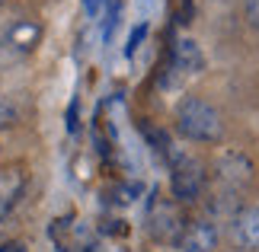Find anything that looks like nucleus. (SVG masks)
I'll return each mask as SVG.
<instances>
[{
	"label": "nucleus",
	"mask_w": 259,
	"mask_h": 252,
	"mask_svg": "<svg viewBox=\"0 0 259 252\" xmlns=\"http://www.w3.org/2000/svg\"><path fill=\"white\" fill-rule=\"evenodd\" d=\"M176 131L192 144H221L224 115L202 96H186L176 106Z\"/></svg>",
	"instance_id": "obj_1"
},
{
	"label": "nucleus",
	"mask_w": 259,
	"mask_h": 252,
	"mask_svg": "<svg viewBox=\"0 0 259 252\" xmlns=\"http://www.w3.org/2000/svg\"><path fill=\"white\" fill-rule=\"evenodd\" d=\"M186 214H183V205L173 198H160L154 195L151 205H147V236H151V243L157 246H179V239L186 233Z\"/></svg>",
	"instance_id": "obj_2"
},
{
	"label": "nucleus",
	"mask_w": 259,
	"mask_h": 252,
	"mask_svg": "<svg viewBox=\"0 0 259 252\" xmlns=\"http://www.w3.org/2000/svg\"><path fill=\"white\" fill-rule=\"evenodd\" d=\"M166 160H170V195H173V201H179L186 208V205H195L198 198H205V188H208L205 166L195 157L179 154V150H173Z\"/></svg>",
	"instance_id": "obj_3"
},
{
	"label": "nucleus",
	"mask_w": 259,
	"mask_h": 252,
	"mask_svg": "<svg viewBox=\"0 0 259 252\" xmlns=\"http://www.w3.org/2000/svg\"><path fill=\"white\" fill-rule=\"evenodd\" d=\"M214 182L221 188H231V191H243L246 185L253 182V160L243 154V150H221L214 157Z\"/></svg>",
	"instance_id": "obj_4"
},
{
	"label": "nucleus",
	"mask_w": 259,
	"mask_h": 252,
	"mask_svg": "<svg viewBox=\"0 0 259 252\" xmlns=\"http://www.w3.org/2000/svg\"><path fill=\"white\" fill-rule=\"evenodd\" d=\"M227 239L237 252H259V205H243L227 220Z\"/></svg>",
	"instance_id": "obj_5"
},
{
	"label": "nucleus",
	"mask_w": 259,
	"mask_h": 252,
	"mask_svg": "<svg viewBox=\"0 0 259 252\" xmlns=\"http://www.w3.org/2000/svg\"><path fill=\"white\" fill-rule=\"evenodd\" d=\"M26 185H29V173H26L23 163L0 166V224H4V220L16 211V205L23 201Z\"/></svg>",
	"instance_id": "obj_6"
},
{
	"label": "nucleus",
	"mask_w": 259,
	"mask_h": 252,
	"mask_svg": "<svg viewBox=\"0 0 259 252\" xmlns=\"http://www.w3.org/2000/svg\"><path fill=\"white\" fill-rule=\"evenodd\" d=\"M218 243H221V230L211 217H198L186 224V233L179 239V252H218Z\"/></svg>",
	"instance_id": "obj_7"
},
{
	"label": "nucleus",
	"mask_w": 259,
	"mask_h": 252,
	"mask_svg": "<svg viewBox=\"0 0 259 252\" xmlns=\"http://www.w3.org/2000/svg\"><path fill=\"white\" fill-rule=\"evenodd\" d=\"M170 58H173V67L179 70V74H198V70L205 67L202 45H198L195 38H176Z\"/></svg>",
	"instance_id": "obj_8"
},
{
	"label": "nucleus",
	"mask_w": 259,
	"mask_h": 252,
	"mask_svg": "<svg viewBox=\"0 0 259 252\" xmlns=\"http://www.w3.org/2000/svg\"><path fill=\"white\" fill-rule=\"evenodd\" d=\"M38 42V26L35 23H16L13 29H10V35H7V48L13 55H26V52H32Z\"/></svg>",
	"instance_id": "obj_9"
},
{
	"label": "nucleus",
	"mask_w": 259,
	"mask_h": 252,
	"mask_svg": "<svg viewBox=\"0 0 259 252\" xmlns=\"http://www.w3.org/2000/svg\"><path fill=\"white\" fill-rule=\"evenodd\" d=\"M147 38V23H141V26H135V32H132V38H128V48H125V55L132 58L135 52H138V45H141Z\"/></svg>",
	"instance_id": "obj_10"
},
{
	"label": "nucleus",
	"mask_w": 259,
	"mask_h": 252,
	"mask_svg": "<svg viewBox=\"0 0 259 252\" xmlns=\"http://www.w3.org/2000/svg\"><path fill=\"white\" fill-rule=\"evenodd\" d=\"M243 13H246V23H250L253 29H259V0H246Z\"/></svg>",
	"instance_id": "obj_11"
},
{
	"label": "nucleus",
	"mask_w": 259,
	"mask_h": 252,
	"mask_svg": "<svg viewBox=\"0 0 259 252\" xmlns=\"http://www.w3.org/2000/svg\"><path fill=\"white\" fill-rule=\"evenodd\" d=\"M0 252H29V249H26L23 239H4V243H0Z\"/></svg>",
	"instance_id": "obj_12"
},
{
	"label": "nucleus",
	"mask_w": 259,
	"mask_h": 252,
	"mask_svg": "<svg viewBox=\"0 0 259 252\" xmlns=\"http://www.w3.org/2000/svg\"><path fill=\"white\" fill-rule=\"evenodd\" d=\"M106 0H83V10H87V16H96L99 10H103Z\"/></svg>",
	"instance_id": "obj_13"
},
{
	"label": "nucleus",
	"mask_w": 259,
	"mask_h": 252,
	"mask_svg": "<svg viewBox=\"0 0 259 252\" xmlns=\"http://www.w3.org/2000/svg\"><path fill=\"white\" fill-rule=\"evenodd\" d=\"M0 118H4V103H0Z\"/></svg>",
	"instance_id": "obj_14"
},
{
	"label": "nucleus",
	"mask_w": 259,
	"mask_h": 252,
	"mask_svg": "<svg viewBox=\"0 0 259 252\" xmlns=\"http://www.w3.org/2000/svg\"><path fill=\"white\" fill-rule=\"evenodd\" d=\"M0 7H4V0H0Z\"/></svg>",
	"instance_id": "obj_15"
},
{
	"label": "nucleus",
	"mask_w": 259,
	"mask_h": 252,
	"mask_svg": "<svg viewBox=\"0 0 259 252\" xmlns=\"http://www.w3.org/2000/svg\"><path fill=\"white\" fill-rule=\"evenodd\" d=\"M58 252H61V249H58Z\"/></svg>",
	"instance_id": "obj_16"
}]
</instances>
